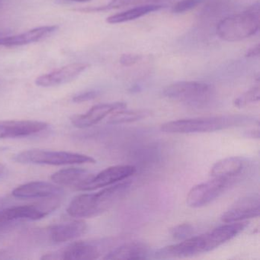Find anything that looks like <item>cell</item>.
Returning a JSON list of instances; mask_svg holds the SVG:
<instances>
[{"label": "cell", "mask_w": 260, "mask_h": 260, "mask_svg": "<svg viewBox=\"0 0 260 260\" xmlns=\"http://www.w3.org/2000/svg\"><path fill=\"white\" fill-rule=\"evenodd\" d=\"M126 103H113L96 105L91 108L86 113L74 115L71 117V121L74 127L78 128H86L98 124L108 115L121 109H126Z\"/></svg>", "instance_id": "14"}, {"label": "cell", "mask_w": 260, "mask_h": 260, "mask_svg": "<svg viewBox=\"0 0 260 260\" xmlns=\"http://www.w3.org/2000/svg\"><path fill=\"white\" fill-rule=\"evenodd\" d=\"M109 243V240L76 242L61 250L45 254L42 259H96L106 250Z\"/></svg>", "instance_id": "8"}, {"label": "cell", "mask_w": 260, "mask_h": 260, "mask_svg": "<svg viewBox=\"0 0 260 260\" xmlns=\"http://www.w3.org/2000/svg\"><path fill=\"white\" fill-rule=\"evenodd\" d=\"M255 117L231 115L200 117L169 121L161 125V130L170 134H196L217 132L246 124H255Z\"/></svg>", "instance_id": "2"}, {"label": "cell", "mask_w": 260, "mask_h": 260, "mask_svg": "<svg viewBox=\"0 0 260 260\" xmlns=\"http://www.w3.org/2000/svg\"><path fill=\"white\" fill-rule=\"evenodd\" d=\"M212 89L210 85L196 81H182L167 86L162 95L170 100L199 103L206 101L211 95Z\"/></svg>", "instance_id": "9"}, {"label": "cell", "mask_w": 260, "mask_h": 260, "mask_svg": "<svg viewBox=\"0 0 260 260\" xmlns=\"http://www.w3.org/2000/svg\"><path fill=\"white\" fill-rule=\"evenodd\" d=\"M58 29V25H48L39 27L25 31L22 34L9 37H0V46L11 47L23 46L29 44L36 43L46 39L54 34Z\"/></svg>", "instance_id": "16"}, {"label": "cell", "mask_w": 260, "mask_h": 260, "mask_svg": "<svg viewBox=\"0 0 260 260\" xmlns=\"http://www.w3.org/2000/svg\"><path fill=\"white\" fill-rule=\"evenodd\" d=\"M260 199L258 194L243 196L236 201L225 212L220 220L223 223L246 221L259 216Z\"/></svg>", "instance_id": "10"}, {"label": "cell", "mask_w": 260, "mask_h": 260, "mask_svg": "<svg viewBox=\"0 0 260 260\" xmlns=\"http://www.w3.org/2000/svg\"><path fill=\"white\" fill-rule=\"evenodd\" d=\"M87 231V223L84 220H77L53 225L48 229V236L54 243H63L79 238Z\"/></svg>", "instance_id": "18"}, {"label": "cell", "mask_w": 260, "mask_h": 260, "mask_svg": "<svg viewBox=\"0 0 260 260\" xmlns=\"http://www.w3.org/2000/svg\"><path fill=\"white\" fill-rule=\"evenodd\" d=\"M70 1H73V2L77 3H86L89 2V1H91V0H70Z\"/></svg>", "instance_id": "33"}, {"label": "cell", "mask_w": 260, "mask_h": 260, "mask_svg": "<svg viewBox=\"0 0 260 260\" xmlns=\"http://www.w3.org/2000/svg\"><path fill=\"white\" fill-rule=\"evenodd\" d=\"M259 45H255L248 50L246 53V57H257L259 56Z\"/></svg>", "instance_id": "29"}, {"label": "cell", "mask_w": 260, "mask_h": 260, "mask_svg": "<svg viewBox=\"0 0 260 260\" xmlns=\"http://www.w3.org/2000/svg\"><path fill=\"white\" fill-rule=\"evenodd\" d=\"M141 59H142V56L138 55V54H123L120 58V63L122 66L130 67L136 64L138 62L141 60Z\"/></svg>", "instance_id": "28"}, {"label": "cell", "mask_w": 260, "mask_h": 260, "mask_svg": "<svg viewBox=\"0 0 260 260\" xmlns=\"http://www.w3.org/2000/svg\"><path fill=\"white\" fill-rule=\"evenodd\" d=\"M89 64L74 63L63 67L48 74L40 76L36 80V84L40 87H54L70 83L84 72Z\"/></svg>", "instance_id": "13"}, {"label": "cell", "mask_w": 260, "mask_h": 260, "mask_svg": "<svg viewBox=\"0 0 260 260\" xmlns=\"http://www.w3.org/2000/svg\"><path fill=\"white\" fill-rule=\"evenodd\" d=\"M6 172V167L4 164H0V178L4 176Z\"/></svg>", "instance_id": "32"}, {"label": "cell", "mask_w": 260, "mask_h": 260, "mask_svg": "<svg viewBox=\"0 0 260 260\" xmlns=\"http://www.w3.org/2000/svg\"><path fill=\"white\" fill-rule=\"evenodd\" d=\"M3 35H4V34H3V33H0V37H1V36H3Z\"/></svg>", "instance_id": "35"}, {"label": "cell", "mask_w": 260, "mask_h": 260, "mask_svg": "<svg viewBox=\"0 0 260 260\" xmlns=\"http://www.w3.org/2000/svg\"><path fill=\"white\" fill-rule=\"evenodd\" d=\"M259 87L258 86H254L235 99L234 105L237 108H243L248 105L258 103L259 101Z\"/></svg>", "instance_id": "24"}, {"label": "cell", "mask_w": 260, "mask_h": 260, "mask_svg": "<svg viewBox=\"0 0 260 260\" xmlns=\"http://www.w3.org/2000/svg\"><path fill=\"white\" fill-rule=\"evenodd\" d=\"M60 205V197L48 198L33 205L9 206L0 210V237L13 230L24 220H38L45 218Z\"/></svg>", "instance_id": "4"}, {"label": "cell", "mask_w": 260, "mask_h": 260, "mask_svg": "<svg viewBox=\"0 0 260 260\" xmlns=\"http://www.w3.org/2000/svg\"><path fill=\"white\" fill-rule=\"evenodd\" d=\"M234 182V179L211 178L207 182L198 184L188 191L186 204L193 208L206 206L218 199Z\"/></svg>", "instance_id": "6"}, {"label": "cell", "mask_w": 260, "mask_h": 260, "mask_svg": "<svg viewBox=\"0 0 260 260\" xmlns=\"http://www.w3.org/2000/svg\"><path fill=\"white\" fill-rule=\"evenodd\" d=\"M3 237H0V240H1V238H2Z\"/></svg>", "instance_id": "36"}, {"label": "cell", "mask_w": 260, "mask_h": 260, "mask_svg": "<svg viewBox=\"0 0 260 260\" xmlns=\"http://www.w3.org/2000/svg\"><path fill=\"white\" fill-rule=\"evenodd\" d=\"M246 136L247 138H256L258 139L259 138V131L258 130H249L246 132Z\"/></svg>", "instance_id": "30"}, {"label": "cell", "mask_w": 260, "mask_h": 260, "mask_svg": "<svg viewBox=\"0 0 260 260\" xmlns=\"http://www.w3.org/2000/svg\"><path fill=\"white\" fill-rule=\"evenodd\" d=\"M150 115L151 112L146 109H134V110L121 109L112 114L110 118L108 120V123L111 124H119L134 122V121L144 119Z\"/></svg>", "instance_id": "22"}, {"label": "cell", "mask_w": 260, "mask_h": 260, "mask_svg": "<svg viewBox=\"0 0 260 260\" xmlns=\"http://www.w3.org/2000/svg\"><path fill=\"white\" fill-rule=\"evenodd\" d=\"M48 127L49 124L44 121H0V139L26 138L44 132Z\"/></svg>", "instance_id": "12"}, {"label": "cell", "mask_w": 260, "mask_h": 260, "mask_svg": "<svg viewBox=\"0 0 260 260\" xmlns=\"http://www.w3.org/2000/svg\"><path fill=\"white\" fill-rule=\"evenodd\" d=\"M63 193V189L60 185L42 181H35L19 185L13 190L12 194L16 199H34L60 197Z\"/></svg>", "instance_id": "15"}, {"label": "cell", "mask_w": 260, "mask_h": 260, "mask_svg": "<svg viewBox=\"0 0 260 260\" xmlns=\"http://www.w3.org/2000/svg\"><path fill=\"white\" fill-rule=\"evenodd\" d=\"M205 1L206 0H182L180 2L177 3L176 5L173 6L172 12L176 14L186 13L196 8L197 6Z\"/></svg>", "instance_id": "26"}, {"label": "cell", "mask_w": 260, "mask_h": 260, "mask_svg": "<svg viewBox=\"0 0 260 260\" xmlns=\"http://www.w3.org/2000/svg\"><path fill=\"white\" fill-rule=\"evenodd\" d=\"M160 1L161 0H112L109 4L103 7H89V8L77 10V11L82 12V13H97V12L117 10V9L124 8V7L156 4V3Z\"/></svg>", "instance_id": "23"}, {"label": "cell", "mask_w": 260, "mask_h": 260, "mask_svg": "<svg viewBox=\"0 0 260 260\" xmlns=\"http://www.w3.org/2000/svg\"><path fill=\"white\" fill-rule=\"evenodd\" d=\"M164 8V7L157 4H148V5L138 6L133 9L126 10L122 13L109 16L106 19V22L109 24H121L130 22L139 19L142 16H146L149 13L158 11Z\"/></svg>", "instance_id": "21"}, {"label": "cell", "mask_w": 260, "mask_h": 260, "mask_svg": "<svg viewBox=\"0 0 260 260\" xmlns=\"http://www.w3.org/2000/svg\"><path fill=\"white\" fill-rule=\"evenodd\" d=\"M93 176V173L84 169L68 168L56 172L51 176V179L60 186L73 187L80 191L82 187Z\"/></svg>", "instance_id": "19"}, {"label": "cell", "mask_w": 260, "mask_h": 260, "mask_svg": "<svg viewBox=\"0 0 260 260\" xmlns=\"http://www.w3.org/2000/svg\"><path fill=\"white\" fill-rule=\"evenodd\" d=\"M7 150H8V147H0V153H4V152L7 151Z\"/></svg>", "instance_id": "34"}, {"label": "cell", "mask_w": 260, "mask_h": 260, "mask_svg": "<svg viewBox=\"0 0 260 260\" xmlns=\"http://www.w3.org/2000/svg\"><path fill=\"white\" fill-rule=\"evenodd\" d=\"M248 226L247 221L225 223L212 231L202 235L196 236V248L199 254L210 252L234 239L243 232Z\"/></svg>", "instance_id": "7"}, {"label": "cell", "mask_w": 260, "mask_h": 260, "mask_svg": "<svg viewBox=\"0 0 260 260\" xmlns=\"http://www.w3.org/2000/svg\"><path fill=\"white\" fill-rule=\"evenodd\" d=\"M150 247L141 242H131L111 249L106 254L104 259H142L148 258Z\"/></svg>", "instance_id": "20"}, {"label": "cell", "mask_w": 260, "mask_h": 260, "mask_svg": "<svg viewBox=\"0 0 260 260\" xmlns=\"http://www.w3.org/2000/svg\"><path fill=\"white\" fill-rule=\"evenodd\" d=\"M247 167V161L240 156H230L220 159L213 165L210 170L211 178H224V179L238 180L244 173Z\"/></svg>", "instance_id": "17"}, {"label": "cell", "mask_w": 260, "mask_h": 260, "mask_svg": "<svg viewBox=\"0 0 260 260\" xmlns=\"http://www.w3.org/2000/svg\"><path fill=\"white\" fill-rule=\"evenodd\" d=\"M10 205V199L7 197H0V210L9 207Z\"/></svg>", "instance_id": "31"}, {"label": "cell", "mask_w": 260, "mask_h": 260, "mask_svg": "<svg viewBox=\"0 0 260 260\" xmlns=\"http://www.w3.org/2000/svg\"><path fill=\"white\" fill-rule=\"evenodd\" d=\"M13 159L21 164L51 166L95 164L96 162L94 158L81 153L42 149L24 150L15 155Z\"/></svg>", "instance_id": "5"}, {"label": "cell", "mask_w": 260, "mask_h": 260, "mask_svg": "<svg viewBox=\"0 0 260 260\" xmlns=\"http://www.w3.org/2000/svg\"><path fill=\"white\" fill-rule=\"evenodd\" d=\"M99 95V92L95 90L86 91L77 94L73 97V102L75 103H82L94 100Z\"/></svg>", "instance_id": "27"}, {"label": "cell", "mask_w": 260, "mask_h": 260, "mask_svg": "<svg viewBox=\"0 0 260 260\" xmlns=\"http://www.w3.org/2000/svg\"><path fill=\"white\" fill-rule=\"evenodd\" d=\"M194 228L190 223H180L170 229V234L176 240H186L192 237Z\"/></svg>", "instance_id": "25"}, {"label": "cell", "mask_w": 260, "mask_h": 260, "mask_svg": "<svg viewBox=\"0 0 260 260\" xmlns=\"http://www.w3.org/2000/svg\"><path fill=\"white\" fill-rule=\"evenodd\" d=\"M136 173V168L132 165H118L109 167L94 175L92 179L82 187L80 191H92L126 180Z\"/></svg>", "instance_id": "11"}, {"label": "cell", "mask_w": 260, "mask_h": 260, "mask_svg": "<svg viewBox=\"0 0 260 260\" xmlns=\"http://www.w3.org/2000/svg\"><path fill=\"white\" fill-rule=\"evenodd\" d=\"M132 182L121 181L105 187L98 192L79 194L72 199L67 208V212L75 218L96 217L109 211L126 196Z\"/></svg>", "instance_id": "1"}, {"label": "cell", "mask_w": 260, "mask_h": 260, "mask_svg": "<svg viewBox=\"0 0 260 260\" xmlns=\"http://www.w3.org/2000/svg\"><path fill=\"white\" fill-rule=\"evenodd\" d=\"M259 28V4L247 10L222 19L217 26V35L228 42H240L254 36Z\"/></svg>", "instance_id": "3"}]
</instances>
